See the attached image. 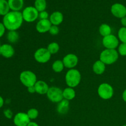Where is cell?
Wrapping results in <instances>:
<instances>
[{
	"instance_id": "1",
	"label": "cell",
	"mask_w": 126,
	"mask_h": 126,
	"mask_svg": "<svg viewBox=\"0 0 126 126\" xmlns=\"http://www.w3.org/2000/svg\"><path fill=\"white\" fill-rule=\"evenodd\" d=\"M23 22L22 14L20 11H10L2 18V23L8 31H17L20 28Z\"/></svg>"
},
{
	"instance_id": "2",
	"label": "cell",
	"mask_w": 126,
	"mask_h": 126,
	"mask_svg": "<svg viewBox=\"0 0 126 126\" xmlns=\"http://www.w3.org/2000/svg\"><path fill=\"white\" fill-rule=\"evenodd\" d=\"M65 82L68 87L75 88L80 84L81 74L79 70L73 68L68 70L65 75Z\"/></svg>"
},
{
	"instance_id": "3",
	"label": "cell",
	"mask_w": 126,
	"mask_h": 126,
	"mask_svg": "<svg viewBox=\"0 0 126 126\" xmlns=\"http://www.w3.org/2000/svg\"><path fill=\"white\" fill-rule=\"evenodd\" d=\"M119 54L116 49H105L100 54V59L106 65H110L118 61Z\"/></svg>"
},
{
	"instance_id": "4",
	"label": "cell",
	"mask_w": 126,
	"mask_h": 126,
	"mask_svg": "<svg viewBox=\"0 0 126 126\" xmlns=\"http://www.w3.org/2000/svg\"><path fill=\"white\" fill-rule=\"evenodd\" d=\"M19 79L21 83L27 88L34 86L37 82L36 75L34 72L30 70H25L21 72L19 76Z\"/></svg>"
},
{
	"instance_id": "5",
	"label": "cell",
	"mask_w": 126,
	"mask_h": 126,
	"mask_svg": "<svg viewBox=\"0 0 126 126\" xmlns=\"http://www.w3.org/2000/svg\"><path fill=\"white\" fill-rule=\"evenodd\" d=\"M97 93L98 96L102 99L110 100L113 97L114 95V89L113 86L107 82H103L100 84L97 89Z\"/></svg>"
},
{
	"instance_id": "6",
	"label": "cell",
	"mask_w": 126,
	"mask_h": 126,
	"mask_svg": "<svg viewBox=\"0 0 126 126\" xmlns=\"http://www.w3.org/2000/svg\"><path fill=\"white\" fill-rule=\"evenodd\" d=\"M23 20L28 23L34 22L39 18V12L34 6L26 7L22 12Z\"/></svg>"
},
{
	"instance_id": "7",
	"label": "cell",
	"mask_w": 126,
	"mask_h": 126,
	"mask_svg": "<svg viewBox=\"0 0 126 126\" xmlns=\"http://www.w3.org/2000/svg\"><path fill=\"white\" fill-rule=\"evenodd\" d=\"M46 95L48 99L53 103H58L63 99V90H62L60 87L55 86L49 87Z\"/></svg>"
},
{
	"instance_id": "8",
	"label": "cell",
	"mask_w": 126,
	"mask_h": 126,
	"mask_svg": "<svg viewBox=\"0 0 126 126\" xmlns=\"http://www.w3.org/2000/svg\"><path fill=\"white\" fill-rule=\"evenodd\" d=\"M51 55L47 48L40 47L34 52V59L39 63H46L50 60Z\"/></svg>"
},
{
	"instance_id": "9",
	"label": "cell",
	"mask_w": 126,
	"mask_h": 126,
	"mask_svg": "<svg viewBox=\"0 0 126 126\" xmlns=\"http://www.w3.org/2000/svg\"><path fill=\"white\" fill-rule=\"evenodd\" d=\"M119 40L115 35L111 34L107 36L103 37L102 44L108 49H116L119 45Z\"/></svg>"
},
{
	"instance_id": "10",
	"label": "cell",
	"mask_w": 126,
	"mask_h": 126,
	"mask_svg": "<svg viewBox=\"0 0 126 126\" xmlns=\"http://www.w3.org/2000/svg\"><path fill=\"white\" fill-rule=\"evenodd\" d=\"M63 63L64 64L65 68H66L73 69L77 66L79 62V59L77 55L75 54H68L63 58Z\"/></svg>"
},
{
	"instance_id": "11",
	"label": "cell",
	"mask_w": 126,
	"mask_h": 126,
	"mask_svg": "<svg viewBox=\"0 0 126 126\" xmlns=\"http://www.w3.org/2000/svg\"><path fill=\"white\" fill-rule=\"evenodd\" d=\"M112 15L116 18H122L126 16V7L121 3H114L110 9Z\"/></svg>"
},
{
	"instance_id": "12",
	"label": "cell",
	"mask_w": 126,
	"mask_h": 126,
	"mask_svg": "<svg viewBox=\"0 0 126 126\" xmlns=\"http://www.w3.org/2000/svg\"><path fill=\"white\" fill-rule=\"evenodd\" d=\"M13 121L16 126H27L31 122V119L26 113L19 112L14 116Z\"/></svg>"
},
{
	"instance_id": "13",
	"label": "cell",
	"mask_w": 126,
	"mask_h": 126,
	"mask_svg": "<svg viewBox=\"0 0 126 126\" xmlns=\"http://www.w3.org/2000/svg\"><path fill=\"white\" fill-rule=\"evenodd\" d=\"M51 26L49 19L39 20L36 25V30L39 33H45L49 32Z\"/></svg>"
},
{
	"instance_id": "14",
	"label": "cell",
	"mask_w": 126,
	"mask_h": 126,
	"mask_svg": "<svg viewBox=\"0 0 126 126\" xmlns=\"http://www.w3.org/2000/svg\"><path fill=\"white\" fill-rule=\"evenodd\" d=\"M15 50L13 46L10 44H2L0 48V55L6 59H9L14 56Z\"/></svg>"
},
{
	"instance_id": "15",
	"label": "cell",
	"mask_w": 126,
	"mask_h": 126,
	"mask_svg": "<svg viewBox=\"0 0 126 126\" xmlns=\"http://www.w3.org/2000/svg\"><path fill=\"white\" fill-rule=\"evenodd\" d=\"M36 93L39 95H46L49 91V87L47 84L44 81H37L34 84Z\"/></svg>"
},
{
	"instance_id": "16",
	"label": "cell",
	"mask_w": 126,
	"mask_h": 126,
	"mask_svg": "<svg viewBox=\"0 0 126 126\" xmlns=\"http://www.w3.org/2000/svg\"><path fill=\"white\" fill-rule=\"evenodd\" d=\"M63 15L60 11H55L50 14L49 20L52 25L59 26L63 21Z\"/></svg>"
},
{
	"instance_id": "17",
	"label": "cell",
	"mask_w": 126,
	"mask_h": 126,
	"mask_svg": "<svg viewBox=\"0 0 126 126\" xmlns=\"http://www.w3.org/2000/svg\"><path fill=\"white\" fill-rule=\"evenodd\" d=\"M106 70V65L100 60L95 62L92 66L94 73L97 75H101L104 73Z\"/></svg>"
},
{
	"instance_id": "18",
	"label": "cell",
	"mask_w": 126,
	"mask_h": 126,
	"mask_svg": "<svg viewBox=\"0 0 126 126\" xmlns=\"http://www.w3.org/2000/svg\"><path fill=\"white\" fill-rule=\"evenodd\" d=\"M7 2L12 11H20L24 4L23 0H7Z\"/></svg>"
},
{
	"instance_id": "19",
	"label": "cell",
	"mask_w": 126,
	"mask_h": 126,
	"mask_svg": "<svg viewBox=\"0 0 126 126\" xmlns=\"http://www.w3.org/2000/svg\"><path fill=\"white\" fill-rule=\"evenodd\" d=\"M69 107H70L69 101L65 99H63L59 103H58L57 110L58 113L60 114H65L69 110Z\"/></svg>"
},
{
	"instance_id": "20",
	"label": "cell",
	"mask_w": 126,
	"mask_h": 126,
	"mask_svg": "<svg viewBox=\"0 0 126 126\" xmlns=\"http://www.w3.org/2000/svg\"><path fill=\"white\" fill-rule=\"evenodd\" d=\"M63 97L68 101L72 100L76 97V92L73 88L68 87L63 91Z\"/></svg>"
},
{
	"instance_id": "21",
	"label": "cell",
	"mask_w": 126,
	"mask_h": 126,
	"mask_svg": "<svg viewBox=\"0 0 126 126\" xmlns=\"http://www.w3.org/2000/svg\"><path fill=\"white\" fill-rule=\"evenodd\" d=\"M99 33L102 36L105 37L111 34L112 30L110 26L107 23H102L99 27Z\"/></svg>"
},
{
	"instance_id": "22",
	"label": "cell",
	"mask_w": 126,
	"mask_h": 126,
	"mask_svg": "<svg viewBox=\"0 0 126 126\" xmlns=\"http://www.w3.org/2000/svg\"><path fill=\"white\" fill-rule=\"evenodd\" d=\"M10 7L7 1L0 0V16H4L10 12Z\"/></svg>"
},
{
	"instance_id": "23",
	"label": "cell",
	"mask_w": 126,
	"mask_h": 126,
	"mask_svg": "<svg viewBox=\"0 0 126 126\" xmlns=\"http://www.w3.org/2000/svg\"><path fill=\"white\" fill-rule=\"evenodd\" d=\"M65 66L62 60H57L52 65V69L55 73H61L63 70Z\"/></svg>"
},
{
	"instance_id": "24",
	"label": "cell",
	"mask_w": 126,
	"mask_h": 126,
	"mask_svg": "<svg viewBox=\"0 0 126 126\" xmlns=\"http://www.w3.org/2000/svg\"><path fill=\"white\" fill-rule=\"evenodd\" d=\"M7 39L10 43H16L19 39V34L17 31H9L7 34Z\"/></svg>"
},
{
	"instance_id": "25",
	"label": "cell",
	"mask_w": 126,
	"mask_h": 126,
	"mask_svg": "<svg viewBox=\"0 0 126 126\" xmlns=\"http://www.w3.org/2000/svg\"><path fill=\"white\" fill-rule=\"evenodd\" d=\"M34 7L39 12L46 11L47 7L46 0H35L34 3Z\"/></svg>"
},
{
	"instance_id": "26",
	"label": "cell",
	"mask_w": 126,
	"mask_h": 126,
	"mask_svg": "<svg viewBox=\"0 0 126 126\" xmlns=\"http://www.w3.org/2000/svg\"><path fill=\"white\" fill-rule=\"evenodd\" d=\"M47 49L51 55L56 54L60 50V46L57 42H52L49 44L47 47Z\"/></svg>"
},
{
	"instance_id": "27",
	"label": "cell",
	"mask_w": 126,
	"mask_h": 126,
	"mask_svg": "<svg viewBox=\"0 0 126 126\" xmlns=\"http://www.w3.org/2000/svg\"><path fill=\"white\" fill-rule=\"evenodd\" d=\"M118 38L121 43L126 44V28L123 27L119 28L118 33Z\"/></svg>"
},
{
	"instance_id": "28",
	"label": "cell",
	"mask_w": 126,
	"mask_h": 126,
	"mask_svg": "<svg viewBox=\"0 0 126 126\" xmlns=\"http://www.w3.org/2000/svg\"><path fill=\"white\" fill-rule=\"evenodd\" d=\"M27 114L31 120H33V119H36L38 117L39 111L36 108H32L27 111Z\"/></svg>"
},
{
	"instance_id": "29",
	"label": "cell",
	"mask_w": 126,
	"mask_h": 126,
	"mask_svg": "<svg viewBox=\"0 0 126 126\" xmlns=\"http://www.w3.org/2000/svg\"><path fill=\"white\" fill-rule=\"evenodd\" d=\"M118 52L119 55L121 56H126V44L121 43L118 47Z\"/></svg>"
},
{
	"instance_id": "30",
	"label": "cell",
	"mask_w": 126,
	"mask_h": 126,
	"mask_svg": "<svg viewBox=\"0 0 126 126\" xmlns=\"http://www.w3.org/2000/svg\"><path fill=\"white\" fill-rule=\"evenodd\" d=\"M59 26H56V25H52L51 27H50V30H49V32L51 35L52 36H55V35H57L59 34Z\"/></svg>"
},
{
	"instance_id": "31",
	"label": "cell",
	"mask_w": 126,
	"mask_h": 126,
	"mask_svg": "<svg viewBox=\"0 0 126 126\" xmlns=\"http://www.w3.org/2000/svg\"><path fill=\"white\" fill-rule=\"evenodd\" d=\"M50 16L49 15L47 11H44L42 12H39V20H46V19H49Z\"/></svg>"
},
{
	"instance_id": "32",
	"label": "cell",
	"mask_w": 126,
	"mask_h": 126,
	"mask_svg": "<svg viewBox=\"0 0 126 126\" xmlns=\"http://www.w3.org/2000/svg\"><path fill=\"white\" fill-rule=\"evenodd\" d=\"M4 114L5 117L8 119H11L12 118V116H13V113H12V111L9 109L5 110L4 111Z\"/></svg>"
},
{
	"instance_id": "33",
	"label": "cell",
	"mask_w": 126,
	"mask_h": 126,
	"mask_svg": "<svg viewBox=\"0 0 126 126\" xmlns=\"http://www.w3.org/2000/svg\"><path fill=\"white\" fill-rule=\"evenodd\" d=\"M6 28L5 27V26L4 25L3 23L2 22H0V38L3 36L5 32H6Z\"/></svg>"
},
{
	"instance_id": "34",
	"label": "cell",
	"mask_w": 126,
	"mask_h": 126,
	"mask_svg": "<svg viewBox=\"0 0 126 126\" xmlns=\"http://www.w3.org/2000/svg\"><path fill=\"white\" fill-rule=\"evenodd\" d=\"M27 91L30 94H34L36 93V91H35V88H34V86H31V87H27Z\"/></svg>"
},
{
	"instance_id": "35",
	"label": "cell",
	"mask_w": 126,
	"mask_h": 126,
	"mask_svg": "<svg viewBox=\"0 0 126 126\" xmlns=\"http://www.w3.org/2000/svg\"><path fill=\"white\" fill-rule=\"evenodd\" d=\"M121 23L123 27H126V16L121 18Z\"/></svg>"
},
{
	"instance_id": "36",
	"label": "cell",
	"mask_w": 126,
	"mask_h": 126,
	"mask_svg": "<svg viewBox=\"0 0 126 126\" xmlns=\"http://www.w3.org/2000/svg\"><path fill=\"white\" fill-rule=\"evenodd\" d=\"M4 103V101L3 98L1 96H0V108L3 107Z\"/></svg>"
},
{
	"instance_id": "37",
	"label": "cell",
	"mask_w": 126,
	"mask_h": 126,
	"mask_svg": "<svg viewBox=\"0 0 126 126\" xmlns=\"http://www.w3.org/2000/svg\"><path fill=\"white\" fill-rule=\"evenodd\" d=\"M122 98H123V100L126 103V89L124 90V92H123V95H122Z\"/></svg>"
},
{
	"instance_id": "38",
	"label": "cell",
	"mask_w": 126,
	"mask_h": 126,
	"mask_svg": "<svg viewBox=\"0 0 126 126\" xmlns=\"http://www.w3.org/2000/svg\"><path fill=\"white\" fill-rule=\"evenodd\" d=\"M39 126L36 123H35V122L31 121L30 123L28 124V126Z\"/></svg>"
},
{
	"instance_id": "39",
	"label": "cell",
	"mask_w": 126,
	"mask_h": 126,
	"mask_svg": "<svg viewBox=\"0 0 126 126\" xmlns=\"http://www.w3.org/2000/svg\"><path fill=\"white\" fill-rule=\"evenodd\" d=\"M1 43H0V48H1Z\"/></svg>"
},
{
	"instance_id": "40",
	"label": "cell",
	"mask_w": 126,
	"mask_h": 126,
	"mask_svg": "<svg viewBox=\"0 0 126 126\" xmlns=\"http://www.w3.org/2000/svg\"><path fill=\"white\" fill-rule=\"evenodd\" d=\"M126 126V125H124V126Z\"/></svg>"
}]
</instances>
